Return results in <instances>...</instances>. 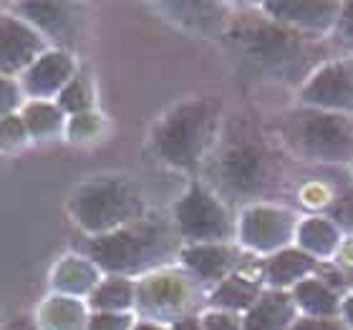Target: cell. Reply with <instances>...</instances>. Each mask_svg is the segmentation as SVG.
Here are the masks:
<instances>
[{
    "label": "cell",
    "instance_id": "cell-25",
    "mask_svg": "<svg viewBox=\"0 0 353 330\" xmlns=\"http://www.w3.org/2000/svg\"><path fill=\"white\" fill-rule=\"evenodd\" d=\"M21 116L33 144H53L66 136L68 116L56 101H26L21 106Z\"/></svg>",
    "mask_w": 353,
    "mask_h": 330
},
{
    "label": "cell",
    "instance_id": "cell-5",
    "mask_svg": "<svg viewBox=\"0 0 353 330\" xmlns=\"http://www.w3.org/2000/svg\"><path fill=\"white\" fill-rule=\"evenodd\" d=\"M290 159L301 167H339L353 164V118L293 103L270 124Z\"/></svg>",
    "mask_w": 353,
    "mask_h": 330
},
{
    "label": "cell",
    "instance_id": "cell-17",
    "mask_svg": "<svg viewBox=\"0 0 353 330\" xmlns=\"http://www.w3.org/2000/svg\"><path fill=\"white\" fill-rule=\"evenodd\" d=\"M351 182V172L339 167H301L288 205L301 214H325L339 192Z\"/></svg>",
    "mask_w": 353,
    "mask_h": 330
},
{
    "label": "cell",
    "instance_id": "cell-12",
    "mask_svg": "<svg viewBox=\"0 0 353 330\" xmlns=\"http://www.w3.org/2000/svg\"><path fill=\"white\" fill-rule=\"evenodd\" d=\"M164 21L176 25L202 41H222L235 21V3H214V0H170L152 3Z\"/></svg>",
    "mask_w": 353,
    "mask_h": 330
},
{
    "label": "cell",
    "instance_id": "cell-26",
    "mask_svg": "<svg viewBox=\"0 0 353 330\" xmlns=\"http://www.w3.org/2000/svg\"><path fill=\"white\" fill-rule=\"evenodd\" d=\"M86 302L91 313H134L137 280L103 275V280L96 285L94 293L88 295Z\"/></svg>",
    "mask_w": 353,
    "mask_h": 330
},
{
    "label": "cell",
    "instance_id": "cell-10",
    "mask_svg": "<svg viewBox=\"0 0 353 330\" xmlns=\"http://www.w3.org/2000/svg\"><path fill=\"white\" fill-rule=\"evenodd\" d=\"M43 36L51 48L79 56L88 38V6L83 3H10L6 6Z\"/></svg>",
    "mask_w": 353,
    "mask_h": 330
},
{
    "label": "cell",
    "instance_id": "cell-3",
    "mask_svg": "<svg viewBox=\"0 0 353 330\" xmlns=\"http://www.w3.org/2000/svg\"><path fill=\"white\" fill-rule=\"evenodd\" d=\"M225 118L228 106L222 96L202 94L179 99L149 126L147 152L157 164L194 179L217 147Z\"/></svg>",
    "mask_w": 353,
    "mask_h": 330
},
{
    "label": "cell",
    "instance_id": "cell-35",
    "mask_svg": "<svg viewBox=\"0 0 353 330\" xmlns=\"http://www.w3.org/2000/svg\"><path fill=\"white\" fill-rule=\"evenodd\" d=\"M290 330H351L341 318H305L298 316Z\"/></svg>",
    "mask_w": 353,
    "mask_h": 330
},
{
    "label": "cell",
    "instance_id": "cell-4",
    "mask_svg": "<svg viewBox=\"0 0 353 330\" xmlns=\"http://www.w3.org/2000/svg\"><path fill=\"white\" fill-rule=\"evenodd\" d=\"M76 252L86 255L103 275L139 280L144 275L176 262L182 240L176 235L170 212H152L141 220L114 229L109 235L83 237Z\"/></svg>",
    "mask_w": 353,
    "mask_h": 330
},
{
    "label": "cell",
    "instance_id": "cell-42",
    "mask_svg": "<svg viewBox=\"0 0 353 330\" xmlns=\"http://www.w3.org/2000/svg\"><path fill=\"white\" fill-rule=\"evenodd\" d=\"M0 330H8V328H0Z\"/></svg>",
    "mask_w": 353,
    "mask_h": 330
},
{
    "label": "cell",
    "instance_id": "cell-31",
    "mask_svg": "<svg viewBox=\"0 0 353 330\" xmlns=\"http://www.w3.org/2000/svg\"><path fill=\"white\" fill-rule=\"evenodd\" d=\"M331 45L336 53L353 56V3H341V13L333 28Z\"/></svg>",
    "mask_w": 353,
    "mask_h": 330
},
{
    "label": "cell",
    "instance_id": "cell-32",
    "mask_svg": "<svg viewBox=\"0 0 353 330\" xmlns=\"http://www.w3.org/2000/svg\"><path fill=\"white\" fill-rule=\"evenodd\" d=\"M23 103H26V96L21 91V83L0 74V118L18 114Z\"/></svg>",
    "mask_w": 353,
    "mask_h": 330
},
{
    "label": "cell",
    "instance_id": "cell-16",
    "mask_svg": "<svg viewBox=\"0 0 353 330\" xmlns=\"http://www.w3.org/2000/svg\"><path fill=\"white\" fill-rule=\"evenodd\" d=\"M79 71H81L79 56L59 51V48H48L41 59H36L26 68L18 83H21L26 101H56Z\"/></svg>",
    "mask_w": 353,
    "mask_h": 330
},
{
    "label": "cell",
    "instance_id": "cell-2",
    "mask_svg": "<svg viewBox=\"0 0 353 330\" xmlns=\"http://www.w3.org/2000/svg\"><path fill=\"white\" fill-rule=\"evenodd\" d=\"M222 41L265 81L283 83L293 91L308 81L321 63L336 56L331 41L295 33L260 13L255 3L237 6L235 21Z\"/></svg>",
    "mask_w": 353,
    "mask_h": 330
},
{
    "label": "cell",
    "instance_id": "cell-34",
    "mask_svg": "<svg viewBox=\"0 0 353 330\" xmlns=\"http://www.w3.org/2000/svg\"><path fill=\"white\" fill-rule=\"evenodd\" d=\"M199 330H243V316L225 313V310H202Z\"/></svg>",
    "mask_w": 353,
    "mask_h": 330
},
{
    "label": "cell",
    "instance_id": "cell-6",
    "mask_svg": "<svg viewBox=\"0 0 353 330\" xmlns=\"http://www.w3.org/2000/svg\"><path fill=\"white\" fill-rule=\"evenodd\" d=\"M152 212L144 192L126 174H96L79 182L66 199V214L83 237L109 235Z\"/></svg>",
    "mask_w": 353,
    "mask_h": 330
},
{
    "label": "cell",
    "instance_id": "cell-18",
    "mask_svg": "<svg viewBox=\"0 0 353 330\" xmlns=\"http://www.w3.org/2000/svg\"><path fill=\"white\" fill-rule=\"evenodd\" d=\"M263 257L245 255L240 270L232 272L230 278H225L220 285H214L207 293L205 310H225V313L245 316L263 295Z\"/></svg>",
    "mask_w": 353,
    "mask_h": 330
},
{
    "label": "cell",
    "instance_id": "cell-29",
    "mask_svg": "<svg viewBox=\"0 0 353 330\" xmlns=\"http://www.w3.org/2000/svg\"><path fill=\"white\" fill-rule=\"evenodd\" d=\"M33 141L28 136L26 121H23L21 111L13 116L0 118V154H18L23 149H28Z\"/></svg>",
    "mask_w": 353,
    "mask_h": 330
},
{
    "label": "cell",
    "instance_id": "cell-9",
    "mask_svg": "<svg viewBox=\"0 0 353 330\" xmlns=\"http://www.w3.org/2000/svg\"><path fill=\"white\" fill-rule=\"evenodd\" d=\"M301 212L285 202H258L237 209L235 243L252 257H270L293 247Z\"/></svg>",
    "mask_w": 353,
    "mask_h": 330
},
{
    "label": "cell",
    "instance_id": "cell-13",
    "mask_svg": "<svg viewBox=\"0 0 353 330\" xmlns=\"http://www.w3.org/2000/svg\"><path fill=\"white\" fill-rule=\"evenodd\" d=\"M255 6L275 23L316 41H331L341 13V0H270Z\"/></svg>",
    "mask_w": 353,
    "mask_h": 330
},
{
    "label": "cell",
    "instance_id": "cell-7",
    "mask_svg": "<svg viewBox=\"0 0 353 330\" xmlns=\"http://www.w3.org/2000/svg\"><path fill=\"white\" fill-rule=\"evenodd\" d=\"M205 308L207 290L176 262L137 280L134 316L139 320H152L170 328L184 318L199 316Z\"/></svg>",
    "mask_w": 353,
    "mask_h": 330
},
{
    "label": "cell",
    "instance_id": "cell-36",
    "mask_svg": "<svg viewBox=\"0 0 353 330\" xmlns=\"http://www.w3.org/2000/svg\"><path fill=\"white\" fill-rule=\"evenodd\" d=\"M333 265H339L341 270L346 272V278L353 272V237H346V240H343V245H341Z\"/></svg>",
    "mask_w": 353,
    "mask_h": 330
},
{
    "label": "cell",
    "instance_id": "cell-20",
    "mask_svg": "<svg viewBox=\"0 0 353 330\" xmlns=\"http://www.w3.org/2000/svg\"><path fill=\"white\" fill-rule=\"evenodd\" d=\"M346 235L325 214H301L295 229V247L310 255L316 262H333Z\"/></svg>",
    "mask_w": 353,
    "mask_h": 330
},
{
    "label": "cell",
    "instance_id": "cell-11",
    "mask_svg": "<svg viewBox=\"0 0 353 330\" xmlns=\"http://www.w3.org/2000/svg\"><path fill=\"white\" fill-rule=\"evenodd\" d=\"M295 103L353 118V56L336 53L295 91Z\"/></svg>",
    "mask_w": 353,
    "mask_h": 330
},
{
    "label": "cell",
    "instance_id": "cell-23",
    "mask_svg": "<svg viewBox=\"0 0 353 330\" xmlns=\"http://www.w3.org/2000/svg\"><path fill=\"white\" fill-rule=\"evenodd\" d=\"M298 320L293 295L283 290H263L255 305L243 316V330H290Z\"/></svg>",
    "mask_w": 353,
    "mask_h": 330
},
{
    "label": "cell",
    "instance_id": "cell-33",
    "mask_svg": "<svg viewBox=\"0 0 353 330\" xmlns=\"http://www.w3.org/2000/svg\"><path fill=\"white\" fill-rule=\"evenodd\" d=\"M134 323V313H91L86 330H132Z\"/></svg>",
    "mask_w": 353,
    "mask_h": 330
},
{
    "label": "cell",
    "instance_id": "cell-28",
    "mask_svg": "<svg viewBox=\"0 0 353 330\" xmlns=\"http://www.w3.org/2000/svg\"><path fill=\"white\" fill-rule=\"evenodd\" d=\"M56 103H59L61 111H63L66 116H76V114H86V111L99 109V106H96L94 79L81 68V71L71 79V83L59 94Z\"/></svg>",
    "mask_w": 353,
    "mask_h": 330
},
{
    "label": "cell",
    "instance_id": "cell-39",
    "mask_svg": "<svg viewBox=\"0 0 353 330\" xmlns=\"http://www.w3.org/2000/svg\"><path fill=\"white\" fill-rule=\"evenodd\" d=\"M132 330H170L167 325H159V323H152V320H139L137 318V323H134Z\"/></svg>",
    "mask_w": 353,
    "mask_h": 330
},
{
    "label": "cell",
    "instance_id": "cell-41",
    "mask_svg": "<svg viewBox=\"0 0 353 330\" xmlns=\"http://www.w3.org/2000/svg\"><path fill=\"white\" fill-rule=\"evenodd\" d=\"M348 172H351V179H353V164H351V167H348Z\"/></svg>",
    "mask_w": 353,
    "mask_h": 330
},
{
    "label": "cell",
    "instance_id": "cell-40",
    "mask_svg": "<svg viewBox=\"0 0 353 330\" xmlns=\"http://www.w3.org/2000/svg\"><path fill=\"white\" fill-rule=\"evenodd\" d=\"M8 330H33V325H30V318H28V320H15V323H10Z\"/></svg>",
    "mask_w": 353,
    "mask_h": 330
},
{
    "label": "cell",
    "instance_id": "cell-37",
    "mask_svg": "<svg viewBox=\"0 0 353 330\" xmlns=\"http://www.w3.org/2000/svg\"><path fill=\"white\" fill-rule=\"evenodd\" d=\"M341 320L353 330V290H348L341 300Z\"/></svg>",
    "mask_w": 353,
    "mask_h": 330
},
{
    "label": "cell",
    "instance_id": "cell-21",
    "mask_svg": "<svg viewBox=\"0 0 353 330\" xmlns=\"http://www.w3.org/2000/svg\"><path fill=\"white\" fill-rule=\"evenodd\" d=\"M88 316L91 310L86 300L48 293L33 310L30 325L33 330H86Z\"/></svg>",
    "mask_w": 353,
    "mask_h": 330
},
{
    "label": "cell",
    "instance_id": "cell-27",
    "mask_svg": "<svg viewBox=\"0 0 353 330\" xmlns=\"http://www.w3.org/2000/svg\"><path fill=\"white\" fill-rule=\"evenodd\" d=\"M106 134H109V116L103 111L94 109V111H86V114L68 116L63 141L76 144V147H88V144L103 141Z\"/></svg>",
    "mask_w": 353,
    "mask_h": 330
},
{
    "label": "cell",
    "instance_id": "cell-30",
    "mask_svg": "<svg viewBox=\"0 0 353 330\" xmlns=\"http://www.w3.org/2000/svg\"><path fill=\"white\" fill-rule=\"evenodd\" d=\"M325 217H331L346 237H353V179L339 192V197L325 212Z\"/></svg>",
    "mask_w": 353,
    "mask_h": 330
},
{
    "label": "cell",
    "instance_id": "cell-38",
    "mask_svg": "<svg viewBox=\"0 0 353 330\" xmlns=\"http://www.w3.org/2000/svg\"><path fill=\"white\" fill-rule=\"evenodd\" d=\"M170 330H199V316L184 318V320H179V323L170 325Z\"/></svg>",
    "mask_w": 353,
    "mask_h": 330
},
{
    "label": "cell",
    "instance_id": "cell-15",
    "mask_svg": "<svg viewBox=\"0 0 353 330\" xmlns=\"http://www.w3.org/2000/svg\"><path fill=\"white\" fill-rule=\"evenodd\" d=\"M245 255L237 243H205V245H182L176 265L184 272H190L207 293L232 272L240 270Z\"/></svg>",
    "mask_w": 353,
    "mask_h": 330
},
{
    "label": "cell",
    "instance_id": "cell-22",
    "mask_svg": "<svg viewBox=\"0 0 353 330\" xmlns=\"http://www.w3.org/2000/svg\"><path fill=\"white\" fill-rule=\"evenodd\" d=\"M318 262L303 249L285 247L270 257H263V282L265 290H283L290 293L301 280L316 275Z\"/></svg>",
    "mask_w": 353,
    "mask_h": 330
},
{
    "label": "cell",
    "instance_id": "cell-19",
    "mask_svg": "<svg viewBox=\"0 0 353 330\" xmlns=\"http://www.w3.org/2000/svg\"><path fill=\"white\" fill-rule=\"evenodd\" d=\"M101 280L103 272L86 255L71 249V252H66V255L53 262L51 275H48V287L56 295H68V298L88 300V295L94 293Z\"/></svg>",
    "mask_w": 353,
    "mask_h": 330
},
{
    "label": "cell",
    "instance_id": "cell-24",
    "mask_svg": "<svg viewBox=\"0 0 353 330\" xmlns=\"http://www.w3.org/2000/svg\"><path fill=\"white\" fill-rule=\"evenodd\" d=\"M293 302L298 308V316L305 318H341V300L343 295L341 290L325 282L321 275H310L301 280L298 285L290 290Z\"/></svg>",
    "mask_w": 353,
    "mask_h": 330
},
{
    "label": "cell",
    "instance_id": "cell-14",
    "mask_svg": "<svg viewBox=\"0 0 353 330\" xmlns=\"http://www.w3.org/2000/svg\"><path fill=\"white\" fill-rule=\"evenodd\" d=\"M48 48L51 45L28 21H23L6 6L0 8V74L18 81L26 68Z\"/></svg>",
    "mask_w": 353,
    "mask_h": 330
},
{
    "label": "cell",
    "instance_id": "cell-8",
    "mask_svg": "<svg viewBox=\"0 0 353 330\" xmlns=\"http://www.w3.org/2000/svg\"><path fill=\"white\" fill-rule=\"evenodd\" d=\"M170 220L182 245L235 243L237 212L197 176L174 199Z\"/></svg>",
    "mask_w": 353,
    "mask_h": 330
},
{
    "label": "cell",
    "instance_id": "cell-1",
    "mask_svg": "<svg viewBox=\"0 0 353 330\" xmlns=\"http://www.w3.org/2000/svg\"><path fill=\"white\" fill-rule=\"evenodd\" d=\"M301 164L290 159L270 126L250 116H228L220 141L197 179L232 209L258 202H290Z\"/></svg>",
    "mask_w": 353,
    "mask_h": 330
}]
</instances>
